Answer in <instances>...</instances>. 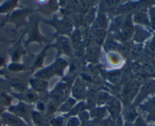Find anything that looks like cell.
<instances>
[{
  "mask_svg": "<svg viewBox=\"0 0 155 126\" xmlns=\"http://www.w3.org/2000/svg\"><path fill=\"white\" fill-rule=\"evenodd\" d=\"M150 95H155V78L146 79L142 83L138 93L135 104H139Z\"/></svg>",
  "mask_w": 155,
  "mask_h": 126,
  "instance_id": "cell-1",
  "label": "cell"
},
{
  "mask_svg": "<svg viewBox=\"0 0 155 126\" xmlns=\"http://www.w3.org/2000/svg\"><path fill=\"white\" fill-rule=\"evenodd\" d=\"M9 111L11 112V113L17 115L21 119L24 118V121L29 126H32L30 121H31V114L33 111H31V109L28 106L23 103H20L19 104L16 105V106H11L9 108Z\"/></svg>",
  "mask_w": 155,
  "mask_h": 126,
  "instance_id": "cell-2",
  "label": "cell"
},
{
  "mask_svg": "<svg viewBox=\"0 0 155 126\" xmlns=\"http://www.w3.org/2000/svg\"><path fill=\"white\" fill-rule=\"evenodd\" d=\"M139 109L146 115L145 121L147 122L155 124V95L140 104Z\"/></svg>",
  "mask_w": 155,
  "mask_h": 126,
  "instance_id": "cell-3",
  "label": "cell"
},
{
  "mask_svg": "<svg viewBox=\"0 0 155 126\" xmlns=\"http://www.w3.org/2000/svg\"><path fill=\"white\" fill-rule=\"evenodd\" d=\"M151 36H152L151 32L142 26L137 25L134 27L133 39L137 44L143 43L145 41L150 39Z\"/></svg>",
  "mask_w": 155,
  "mask_h": 126,
  "instance_id": "cell-4",
  "label": "cell"
},
{
  "mask_svg": "<svg viewBox=\"0 0 155 126\" xmlns=\"http://www.w3.org/2000/svg\"><path fill=\"white\" fill-rule=\"evenodd\" d=\"M1 117L2 121L6 126H29L24 120L10 112H3Z\"/></svg>",
  "mask_w": 155,
  "mask_h": 126,
  "instance_id": "cell-5",
  "label": "cell"
},
{
  "mask_svg": "<svg viewBox=\"0 0 155 126\" xmlns=\"http://www.w3.org/2000/svg\"><path fill=\"white\" fill-rule=\"evenodd\" d=\"M106 103H107L106 109L110 113L112 120H117V118H119L120 113L121 110L120 103L117 100L113 98V97L108 98V100H107Z\"/></svg>",
  "mask_w": 155,
  "mask_h": 126,
  "instance_id": "cell-6",
  "label": "cell"
},
{
  "mask_svg": "<svg viewBox=\"0 0 155 126\" xmlns=\"http://www.w3.org/2000/svg\"><path fill=\"white\" fill-rule=\"evenodd\" d=\"M145 9H141V10L137 11L133 16V21L140 26H144V27L150 28V21L148 12Z\"/></svg>",
  "mask_w": 155,
  "mask_h": 126,
  "instance_id": "cell-7",
  "label": "cell"
},
{
  "mask_svg": "<svg viewBox=\"0 0 155 126\" xmlns=\"http://www.w3.org/2000/svg\"><path fill=\"white\" fill-rule=\"evenodd\" d=\"M72 94L78 100H83L86 97V89L83 80L77 79L72 88Z\"/></svg>",
  "mask_w": 155,
  "mask_h": 126,
  "instance_id": "cell-8",
  "label": "cell"
},
{
  "mask_svg": "<svg viewBox=\"0 0 155 126\" xmlns=\"http://www.w3.org/2000/svg\"><path fill=\"white\" fill-rule=\"evenodd\" d=\"M134 33V27L132 23L131 17H128L122 28V35L125 39H130Z\"/></svg>",
  "mask_w": 155,
  "mask_h": 126,
  "instance_id": "cell-9",
  "label": "cell"
},
{
  "mask_svg": "<svg viewBox=\"0 0 155 126\" xmlns=\"http://www.w3.org/2000/svg\"><path fill=\"white\" fill-rule=\"evenodd\" d=\"M65 90H66V86L63 83L59 84L50 94V97L52 101H54V103H58L59 101H61L64 96Z\"/></svg>",
  "mask_w": 155,
  "mask_h": 126,
  "instance_id": "cell-10",
  "label": "cell"
},
{
  "mask_svg": "<svg viewBox=\"0 0 155 126\" xmlns=\"http://www.w3.org/2000/svg\"><path fill=\"white\" fill-rule=\"evenodd\" d=\"M143 73L149 78H155V62L154 59L145 62L143 65Z\"/></svg>",
  "mask_w": 155,
  "mask_h": 126,
  "instance_id": "cell-11",
  "label": "cell"
},
{
  "mask_svg": "<svg viewBox=\"0 0 155 126\" xmlns=\"http://www.w3.org/2000/svg\"><path fill=\"white\" fill-rule=\"evenodd\" d=\"M30 84H31L32 87L33 88L34 90L39 91V92L44 91L48 86V83L46 81L39 78L33 79V80H30Z\"/></svg>",
  "mask_w": 155,
  "mask_h": 126,
  "instance_id": "cell-12",
  "label": "cell"
},
{
  "mask_svg": "<svg viewBox=\"0 0 155 126\" xmlns=\"http://www.w3.org/2000/svg\"><path fill=\"white\" fill-rule=\"evenodd\" d=\"M107 112V109L106 108H94L91 110L90 113H89V117L94 119H100L101 120L106 115Z\"/></svg>",
  "mask_w": 155,
  "mask_h": 126,
  "instance_id": "cell-13",
  "label": "cell"
},
{
  "mask_svg": "<svg viewBox=\"0 0 155 126\" xmlns=\"http://www.w3.org/2000/svg\"><path fill=\"white\" fill-rule=\"evenodd\" d=\"M139 115L138 114V112H136L135 108L131 107L126 109L124 116L126 122H133V121L137 118V117L139 116Z\"/></svg>",
  "mask_w": 155,
  "mask_h": 126,
  "instance_id": "cell-14",
  "label": "cell"
},
{
  "mask_svg": "<svg viewBox=\"0 0 155 126\" xmlns=\"http://www.w3.org/2000/svg\"><path fill=\"white\" fill-rule=\"evenodd\" d=\"M86 108V104H85V103L81 102V103H78L77 105L74 106V107L72 108V109L68 112L67 116L72 117V116H75L76 115H79V114H80L81 112H84Z\"/></svg>",
  "mask_w": 155,
  "mask_h": 126,
  "instance_id": "cell-15",
  "label": "cell"
},
{
  "mask_svg": "<svg viewBox=\"0 0 155 126\" xmlns=\"http://www.w3.org/2000/svg\"><path fill=\"white\" fill-rule=\"evenodd\" d=\"M21 99L24 100V101L27 102V103H33L37 100L38 95L33 90H27L21 94Z\"/></svg>",
  "mask_w": 155,
  "mask_h": 126,
  "instance_id": "cell-16",
  "label": "cell"
},
{
  "mask_svg": "<svg viewBox=\"0 0 155 126\" xmlns=\"http://www.w3.org/2000/svg\"><path fill=\"white\" fill-rule=\"evenodd\" d=\"M67 66V62H65L63 59H58L57 62L54 63V66L52 67V69L54 73L55 74H59V75H62L63 74V71L64 70V68Z\"/></svg>",
  "mask_w": 155,
  "mask_h": 126,
  "instance_id": "cell-17",
  "label": "cell"
},
{
  "mask_svg": "<svg viewBox=\"0 0 155 126\" xmlns=\"http://www.w3.org/2000/svg\"><path fill=\"white\" fill-rule=\"evenodd\" d=\"M53 74H54V71H53L52 68H46L38 71L36 74V77L39 79L43 80V79L50 78L52 77Z\"/></svg>",
  "mask_w": 155,
  "mask_h": 126,
  "instance_id": "cell-18",
  "label": "cell"
},
{
  "mask_svg": "<svg viewBox=\"0 0 155 126\" xmlns=\"http://www.w3.org/2000/svg\"><path fill=\"white\" fill-rule=\"evenodd\" d=\"M75 103L76 101L74 99L69 98L61 105L59 110L63 112H69L72 109V108L75 106Z\"/></svg>",
  "mask_w": 155,
  "mask_h": 126,
  "instance_id": "cell-19",
  "label": "cell"
},
{
  "mask_svg": "<svg viewBox=\"0 0 155 126\" xmlns=\"http://www.w3.org/2000/svg\"><path fill=\"white\" fill-rule=\"evenodd\" d=\"M48 120L51 126H65L67 123L66 118L62 116L52 117Z\"/></svg>",
  "mask_w": 155,
  "mask_h": 126,
  "instance_id": "cell-20",
  "label": "cell"
},
{
  "mask_svg": "<svg viewBox=\"0 0 155 126\" xmlns=\"http://www.w3.org/2000/svg\"><path fill=\"white\" fill-rule=\"evenodd\" d=\"M106 26V18L104 15H99V16L93 21V27L96 30L103 29Z\"/></svg>",
  "mask_w": 155,
  "mask_h": 126,
  "instance_id": "cell-21",
  "label": "cell"
},
{
  "mask_svg": "<svg viewBox=\"0 0 155 126\" xmlns=\"http://www.w3.org/2000/svg\"><path fill=\"white\" fill-rule=\"evenodd\" d=\"M106 36V32L104 29L96 30L95 32V41L98 45H101L104 41Z\"/></svg>",
  "mask_w": 155,
  "mask_h": 126,
  "instance_id": "cell-22",
  "label": "cell"
},
{
  "mask_svg": "<svg viewBox=\"0 0 155 126\" xmlns=\"http://www.w3.org/2000/svg\"><path fill=\"white\" fill-rule=\"evenodd\" d=\"M98 49L96 47H89L87 51V59L90 62H95V59L98 57Z\"/></svg>",
  "mask_w": 155,
  "mask_h": 126,
  "instance_id": "cell-23",
  "label": "cell"
},
{
  "mask_svg": "<svg viewBox=\"0 0 155 126\" xmlns=\"http://www.w3.org/2000/svg\"><path fill=\"white\" fill-rule=\"evenodd\" d=\"M148 15L150 21V28L152 30H155V6L148 9Z\"/></svg>",
  "mask_w": 155,
  "mask_h": 126,
  "instance_id": "cell-24",
  "label": "cell"
},
{
  "mask_svg": "<svg viewBox=\"0 0 155 126\" xmlns=\"http://www.w3.org/2000/svg\"><path fill=\"white\" fill-rule=\"evenodd\" d=\"M108 100V94L105 92H100L95 95V102L98 105H102Z\"/></svg>",
  "mask_w": 155,
  "mask_h": 126,
  "instance_id": "cell-25",
  "label": "cell"
},
{
  "mask_svg": "<svg viewBox=\"0 0 155 126\" xmlns=\"http://www.w3.org/2000/svg\"><path fill=\"white\" fill-rule=\"evenodd\" d=\"M31 119L33 120V123L36 124V126H38L44 119H45V118H44L43 115L41 114V112H34V111H33L31 114Z\"/></svg>",
  "mask_w": 155,
  "mask_h": 126,
  "instance_id": "cell-26",
  "label": "cell"
},
{
  "mask_svg": "<svg viewBox=\"0 0 155 126\" xmlns=\"http://www.w3.org/2000/svg\"><path fill=\"white\" fill-rule=\"evenodd\" d=\"M11 84H12V86L15 89L18 90V91H23V92H24L26 90V84L24 82L22 81V80L15 79V80H12Z\"/></svg>",
  "mask_w": 155,
  "mask_h": 126,
  "instance_id": "cell-27",
  "label": "cell"
},
{
  "mask_svg": "<svg viewBox=\"0 0 155 126\" xmlns=\"http://www.w3.org/2000/svg\"><path fill=\"white\" fill-rule=\"evenodd\" d=\"M132 52H133V53L135 56H141L145 53V48H144L142 44H136V45H134V46L133 47Z\"/></svg>",
  "mask_w": 155,
  "mask_h": 126,
  "instance_id": "cell-28",
  "label": "cell"
},
{
  "mask_svg": "<svg viewBox=\"0 0 155 126\" xmlns=\"http://www.w3.org/2000/svg\"><path fill=\"white\" fill-rule=\"evenodd\" d=\"M65 126H81L80 125V121L79 118L76 116L69 117L67 120L66 125Z\"/></svg>",
  "mask_w": 155,
  "mask_h": 126,
  "instance_id": "cell-29",
  "label": "cell"
},
{
  "mask_svg": "<svg viewBox=\"0 0 155 126\" xmlns=\"http://www.w3.org/2000/svg\"><path fill=\"white\" fill-rule=\"evenodd\" d=\"M80 40H81V35H80V32L76 31L72 35V38H71V42H72L73 46H78L80 43Z\"/></svg>",
  "mask_w": 155,
  "mask_h": 126,
  "instance_id": "cell-30",
  "label": "cell"
},
{
  "mask_svg": "<svg viewBox=\"0 0 155 126\" xmlns=\"http://www.w3.org/2000/svg\"><path fill=\"white\" fill-rule=\"evenodd\" d=\"M133 123L134 126H148V122L140 115H139Z\"/></svg>",
  "mask_w": 155,
  "mask_h": 126,
  "instance_id": "cell-31",
  "label": "cell"
},
{
  "mask_svg": "<svg viewBox=\"0 0 155 126\" xmlns=\"http://www.w3.org/2000/svg\"><path fill=\"white\" fill-rule=\"evenodd\" d=\"M45 110L47 111L48 115H52L54 112H55V111L57 110V106H56L55 103H50L48 105V106L46 107V109Z\"/></svg>",
  "mask_w": 155,
  "mask_h": 126,
  "instance_id": "cell-32",
  "label": "cell"
},
{
  "mask_svg": "<svg viewBox=\"0 0 155 126\" xmlns=\"http://www.w3.org/2000/svg\"><path fill=\"white\" fill-rule=\"evenodd\" d=\"M120 45H118V44L115 43H109L107 44V49L110 51H117V50H119L120 46Z\"/></svg>",
  "mask_w": 155,
  "mask_h": 126,
  "instance_id": "cell-33",
  "label": "cell"
},
{
  "mask_svg": "<svg viewBox=\"0 0 155 126\" xmlns=\"http://www.w3.org/2000/svg\"><path fill=\"white\" fill-rule=\"evenodd\" d=\"M120 118H117V120H112V121H109L108 125L107 126H123L121 120Z\"/></svg>",
  "mask_w": 155,
  "mask_h": 126,
  "instance_id": "cell-34",
  "label": "cell"
},
{
  "mask_svg": "<svg viewBox=\"0 0 155 126\" xmlns=\"http://www.w3.org/2000/svg\"><path fill=\"white\" fill-rule=\"evenodd\" d=\"M62 46H63L64 50L66 53H68L70 50V43L68 40V39H64L63 42H62Z\"/></svg>",
  "mask_w": 155,
  "mask_h": 126,
  "instance_id": "cell-35",
  "label": "cell"
},
{
  "mask_svg": "<svg viewBox=\"0 0 155 126\" xmlns=\"http://www.w3.org/2000/svg\"><path fill=\"white\" fill-rule=\"evenodd\" d=\"M36 107H37V109L39 110V112H44L46 109V106H45V104L42 102H38L37 105H36Z\"/></svg>",
  "mask_w": 155,
  "mask_h": 126,
  "instance_id": "cell-36",
  "label": "cell"
},
{
  "mask_svg": "<svg viewBox=\"0 0 155 126\" xmlns=\"http://www.w3.org/2000/svg\"><path fill=\"white\" fill-rule=\"evenodd\" d=\"M9 68H10L12 71H21L23 68L22 65H20L18 64H12V65L9 66Z\"/></svg>",
  "mask_w": 155,
  "mask_h": 126,
  "instance_id": "cell-37",
  "label": "cell"
},
{
  "mask_svg": "<svg viewBox=\"0 0 155 126\" xmlns=\"http://www.w3.org/2000/svg\"><path fill=\"white\" fill-rule=\"evenodd\" d=\"M86 22L87 23H92L94 21V12L93 11H91V12H89V13L88 14L87 17H86Z\"/></svg>",
  "mask_w": 155,
  "mask_h": 126,
  "instance_id": "cell-38",
  "label": "cell"
},
{
  "mask_svg": "<svg viewBox=\"0 0 155 126\" xmlns=\"http://www.w3.org/2000/svg\"><path fill=\"white\" fill-rule=\"evenodd\" d=\"M5 62V58L3 56H0V66L2 65Z\"/></svg>",
  "mask_w": 155,
  "mask_h": 126,
  "instance_id": "cell-39",
  "label": "cell"
},
{
  "mask_svg": "<svg viewBox=\"0 0 155 126\" xmlns=\"http://www.w3.org/2000/svg\"><path fill=\"white\" fill-rule=\"evenodd\" d=\"M123 126H134V125H133V122H125V124H124Z\"/></svg>",
  "mask_w": 155,
  "mask_h": 126,
  "instance_id": "cell-40",
  "label": "cell"
},
{
  "mask_svg": "<svg viewBox=\"0 0 155 126\" xmlns=\"http://www.w3.org/2000/svg\"><path fill=\"white\" fill-rule=\"evenodd\" d=\"M3 112H4V109H3L2 106H0V116L2 115Z\"/></svg>",
  "mask_w": 155,
  "mask_h": 126,
  "instance_id": "cell-41",
  "label": "cell"
},
{
  "mask_svg": "<svg viewBox=\"0 0 155 126\" xmlns=\"http://www.w3.org/2000/svg\"><path fill=\"white\" fill-rule=\"evenodd\" d=\"M148 126H155V124H148Z\"/></svg>",
  "mask_w": 155,
  "mask_h": 126,
  "instance_id": "cell-42",
  "label": "cell"
},
{
  "mask_svg": "<svg viewBox=\"0 0 155 126\" xmlns=\"http://www.w3.org/2000/svg\"><path fill=\"white\" fill-rule=\"evenodd\" d=\"M0 126H2V122H1V121H0Z\"/></svg>",
  "mask_w": 155,
  "mask_h": 126,
  "instance_id": "cell-43",
  "label": "cell"
}]
</instances>
